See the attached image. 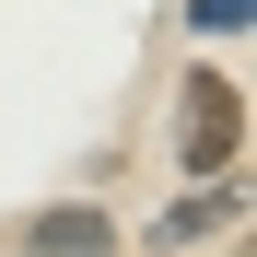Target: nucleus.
Instances as JSON below:
<instances>
[{"instance_id":"2","label":"nucleus","mask_w":257,"mask_h":257,"mask_svg":"<svg viewBox=\"0 0 257 257\" xmlns=\"http://www.w3.org/2000/svg\"><path fill=\"white\" fill-rule=\"evenodd\" d=\"M12 245H24V257H117V222H105L94 199H59V210H35Z\"/></svg>"},{"instance_id":"1","label":"nucleus","mask_w":257,"mask_h":257,"mask_svg":"<svg viewBox=\"0 0 257 257\" xmlns=\"http://www.w3.org/2000/svg\"><path fill=\"white\" fill-rule=\"evenodd\" d=\"M234 141H245L234 82H222V70H199V82H187V141H176V164H187V176H222V164H234Z\"/></svg>"},{"instance_id":"3","label":"nucleus","mask_w":257,"mask_h":257,"mask_svg":"<svg viewBox=\"0 0 257 257\" xmlns=\"http://www.w3.org/2000/svg\"><path fill=\"white\" fill-rule=\"evenodd\" d=\"M234 210H245V199H234L222 176H199V199H176V210H164V222H152V245H199V234H222Z\"/></svg>"},{"instance_id":"4","label":"nucleus","mask_w":257,"mask_h":257,"mask_svg":"<svg viewBox=\"0 0 257 257\" xmlns=\"http://www.w3.org/2000/svg\"><path fill=\"white\" fill-rule=\"evenodd\" d=\"M187 24L199 35H245V0H187Z\"/></svg>"}]
</instances>
